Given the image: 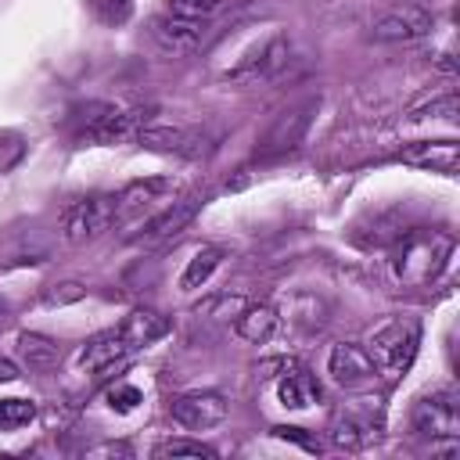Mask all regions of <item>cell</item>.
I'll list each match as a JSON object with an SVG mask.
<instances>
[{
  "label": "cell",
  "mask_w": 460,
  "mask_h": 460,
  "mask_svg": "<svg viewBox=\"0 0 460 460\" xmlns=\"http://www.w3.org/2000/svg\"><path fill=\"white\" fill-rule=\"evenodd\" d=\"M449 255H453V237L449 234L413 230V234H402L395 241V248L388 252V273L402 288H428L431 280H438Z\"/></svg>",
  "instance_id": "cell-1"
},
{
  "label": "cell",
  "mask_w": 460,
  "mask_h": 460,
  "mask_svg": "<svg viewBox=\"0 0 460 460\" xmlns=\"http://www.w3.org/2000/svg\"><path fill=\"white\" fill-rule=\"evenodd\" d=\"M75 137L86 144H122L137 140V133L151 122L147 108H126L111 101H86L75 115Z\"/></svg>",
  "instance_id": "cell-2"
},
{
  "label": "cell",
  "mask_w": 460,
  "mask_h": 460,
  "mask_svg": "<svg viewBox=\"0 0 460 460\" xmlns=\"http://www.w3.org/2000/svg\"><path fill=\"white\" fill-rule=\"evenodd\" d=\"M363 345H367V352H370L377 374L388 377V381H395V377H402V374L413 367V359H417V349H420V323L410 320V316H392V320L377 323Z\"/></svg>",
  "instance_id": "cell-3"
},
{
  "label": "cell",
  "mask_w": 460,
  "mask_h": 460,
  "mask_svg": "<svg viewBox=\"0 0 460 460\" xmlns=\"http://www.w3.org/2000/svg\"><path fill=\"white\" fill-rule=\"evenodd\" d=\"M111 223H115V198H104V194L79 198V201H72V205L61 212V234H65L68 244L93 241V237H101Z\"/></svg>",
  "instance_id": "cell-4"
},
{
  "label": "cell",
  "mask_w": 460,
  "mask_h": 460,
  "mask_svg": "<svg viewBox=\"0 0 460 460\" xmlns=\"http://www.w3.org/2000/svg\"><path fill=\"white\" fill-rule=\"evenodd\" d=\"M435 29V14L417 7V4H395L385 7L370 18V36L381 43H410V40H424Z\"/></svg>",
  "instance_id": "cell-5"
},
{
  "label": "cell",
  "mask_w": 460,
  "mask_h": 460,
  "mask_svg": "<svg viewBox=\"0 0 460 460\" xmlns=\"http://www.w3.org/2000/svg\"><path fill=\"white\" fill-rule=\"evenodd\" d=\"M327 374L345 392H367L381 377L374 359H370V352H367V345H359V341H338L327 352Z\"/></svg>",
  "instance_id": "cell-6"
},
{
  "label": "cell",
  "mask_w": 460,
  "mask_h": 460,
  "mask_svg": "<svg viewBox=\"0 0 460 460\" xmlns=\"http://www.w3.org/2000/svg\"><path fill=\"white\" fill-rule=\"evenodd\" d=\"M413 428L428 438H456L460 435V399L453 388H431L413 402Z\"/></svg>",
  "instance_id": "cell-7"
},
{
  "label": "cell",
  "mask_w": 460,
  "mask_h": 460,
  "mask_svg": "<svg viewBox=\"0 0 460 460\" xmlns=\"http://www.w3.org/2000/svg\"><path fill=\"white\" fill-rule=\"evenodd\" d=\"M205 22H208V18L158 14V18L151 22V36H155V43H158L165 54L187 58V54H194V50L205 47V40H208V25H205Z\"/></svg>",
  "instance_id": "cell-8"
},
{
  "label": "cell",
  "mask_w": 460,
  "mask_h": 460,
  "mask_svg": "<svg viewBox=\"0 0 460 460\" xmlns=\"http://www.w3.org/2000/svg\"><path fill=\"white\" fill-rule=\"evenodd\" d=\"M176 194V183L169 176H151V180H133L129 187H122L115 194V223L137 219L144 212H158L162 205H169Z\"/></svg>",
  "instance_id": "cell-9"
},
{
  "label": "cell",
  "mask_w": 460,
  "mask_h": 460,
  "mask_svg": "<svg viewBox=\"0 0 460 460\" xmlns=\"http://www.w3.org/2000/svg\"><path fill=\"white\" fill-rule=\"evenodd\" d=\"M137 144L151 147V151H162V155H180V158H201L208 155L212 147V137L205 129H194V126H144L137 133Z\"/></svg>",
  "instance_id": "cell-10"
},
{
  "label": "cell",
  "mask_w": 460,
  "mask_h": 460,
  "mask_svg": "<svg viewBox=\"0 0 460 460\" xmlns=\"http://www.w3.org/2000/svg\"><path fill=\"white\" fill-rule=\"evenodd\" d=\"M169 417L187 431H208L226 420V399L219 392H187L169 402Z\"/></svg>",
  "instance_id": "cell-11"
},
{
  "label": "cell",
  "mask_w": 460,
  "mask_h": 460,
  "mask_svg": "<svg viewBox=\"0 0 460 460\" xmlns=\"http://www.w3.org/2000/svg\"><path fill=\"white\" fill-rule=\"evenodd\" d=\"M133 352H140V349L129 341V334H126V331H122V323H119V327H108V331L93 334V338L79 349L75 363H79L83 370L104 374V370H111V367H119V363H126Z\"/></svg>",
  "instance_id": "cell-12"
},
{
  "label": "cell",
  "mask_w": 460,
  "mask_h": 460,
  "mask_svg": "<svg viewBox=\"0 0 460 460\" xmlns=\"http://www.w3.org/2000/svg\"><path fill=\"white\" fill-rule=\"evenodd\" d=\"M201 205H205V198H198V194H187V198H172L169 205H162L155 216H147V223L140 226V234H137V241H144V244H162V241H169V237H176L198 212H201Z\"/></svg>",
  "instance_id": "cell-13"
},
{
  "label": "cell",
  "mask_w": 460,
  "mask_h": 460,
  "mask_svg": "<svg viewBox=\"0 0 460 460\" xmlns=\"http://www.w3.org/2000/svg\"><path fill=\"white\" fill-rule=\"evenodd\" d=\"M284 61H288V40H284V36H273V40H266L262 47H255L248 58H241V61L226 72V79H230V83L270 79Z\"/></svg>",
  "instance_id": "cell-14"
},
{
  "label": "cell",
  "mask_w": 460,
  "mask_h": 460,
  "mask_svg": "<svg viewBox=\"0 0 460 460\" xmlns=\"http://www.w3.org/2000/svg\"><path fill=\"white\" fill-rule=\"evenodd\" d=\"M399 158L410 162V165H420V169L453 176L456 165H460V144L453 137H446V140H413L410 147L399 151Z\"/></svg>",
  "instance_id": "cell-15"
},
{
  "label": "cell",
  "mask_w": 460,
  "mask_h": 460,
  "mask_svg": "<svg viewBox=\"0 0 460 460\" xmlns=\"http://www.w3.org/2000/svg\"><path fill=\"white\" fill-rule=\"evenodd\" d=\"M280 327V313L270 302H248L237 316H234V331L252 341V345H266Z\"/></svg>",
  "instance_id": "cell-16"
},
{
  "label": "cell",
  "mask_w": 460,
  "mask_h": 460,
  "mask_svg": "<svg viewBox=\"0 0 460 460\" xmlns=\"http://www.w3.org/2000/svg\"><path fill=\"white\" fill-rule=\"evenodd\" d=\"M309 111H313V104H302V108H291V111L277 115V122L270 126V133L262 140V151L277 155V151H288V147L302 144V137L309 129Z\"/></svg>",
  "instance_id": "cell-17"
},
{
  "label": "cell",
  "mask_w": 460,
  "mask_h": 460,
  "mask_svg": "<svg viewBox=\"0 0 460 460\" xmlns=\"http://www.w3.org/2000/svg\"><path fill=\"white\" fill-rule=\"evenodd\" d=\"M320 399V385L305 370H291L277 381V402L284 410H309Z\"/></svg>",
  "instance_id": "cell-18"
},
{
  "label": "cell",
  "mask_w": 460,
  "mask_h": 460,
  "mask_svg": "<svg viewBox=\"0 0 460 460\" xmlns=\"http://www.w3.org/2000/svg\"><path fill=\"white\" fill-rule=\"evenodd\" d=\"M122 331L129 334V341H133L137 349H147L151 341H158V338L169 334V320H165L162 313H155V309H133V313L122 320Z\"/></svg>",
  "instance_id": "cell-19"
},
{
  "label": "cell",
  "mask_w": 460,
  "mask_h": 460,
  "mask_svg": "<svg viewBox=\"0 0 460 460\" xmlns=\"http://www.w3.org/2000/svg\"><path fill=\"white\" fill-rule=\"evenodd\" d=\"M219 262H223V248H216V244L198 248V252L187 259L183 273H180V288H183V291H198V288L216 273Z\"/></svg>",
  "instance_id": "cell-20"
},
{
  "label": "cell",
  "mask_w": 460,
  "mask_h": 460,
  "mask_svg": "<svg viewBox=\"0 0 460 460\" xmlns=\"http://www.w3.org/2000/svg\"><path fill=\"white\" fill-rule=\"evenodd\" d=\"M370 438H377L374 424L370 420H359L352 413H338L334 424H331V442L341 446V449H363Z\"/></svg>",
  "instance_id": "cell-21"
},
{
  "label": "cell",
  "mask_w": 460,
  "mask_h": 460,
  "mask_svg": "<svg viewBox=\"0 0 460 460\" xmlns=\"http://www.w3.org/2000/svg\"><path fill=\"white\" fill-rule=\"evenodd\" d=\"M18 352L32 370H47L58 363V345L43 334H18Z\"/></svg>",
  "instance_id": "cell-22"
},
{
  "label": "cell",
  "mask_w": 460,
  "mask_h": 460,
  "mask_svg": "<svg viewBox=\"0 0 460 460\" xmlns=\"http://www.w3.org/2000/svg\"><path fill=\"white\" fill-rule=\"evenodd\" d=\"M410 122H456V93H442L410 111Z\"/></svg>",
  "instance_id": "cell-23"
},
{
  "label": "cell",
  "mask_w": 460,
  "mask_h": 460,
  "mask_svg": "<svg viewBox=\"0 0 460 460\" xmlns=\"http://www.w3.org/2000/svg\"><path fill=\"white\" fill-rule=\"evenodd\" d=\"M155 456H172V460L176 456H205V460H212L216 449L205 442H190V438H165L155 446Z\"/></svg>",
  "instance_id": "cell-24"
},
{
  "label": "cell",
  "mask_w": 460,
  "mask_h": 460,
  "mask_svg": "<svg viewBox=\"0 0 460 460\" xmlns=\"http://www.w3.org/2000/svg\"><path fill=\"white\" fill-rule=\"evenodd\" d=\"M36 417V406L25 399H0V431H14Z\"/></svg>",
  "instance_id": "cell-25"
},
{
  "label": "cell",
  "mask_w": 460,
  "mask_h": 460,
  "mask_svg": "<svg viewBox=\"0 0 460 460\" xmlns=\"http://www.w3.org/2000/svg\"><path fill=\"white\" fill-rule=\"evenodd\" d=\"M169 14H183V18H212L219 7H226V0H165Z\"/></svg>",
  "instance_id": "cell-26"
},
{
  "label": "cell",
  "mask_w": 460,
  "mask_h": 460,
  "mask_svg": "<svg viewBox=\"0 0 460 460\" xmlns=\"http://www.w3.org/2000/svg\"><path fill=\"white\" fill-rule=\"evenodd\" d=\"M90 11H93L104 25H122V22L129 18L133 4H129V0H90Z\"/></svg>",
  "instance_id": "cell-27"
},
{
  "label": "cell",
  "mask_w": 460,
  "mask_h": 460,
  "mask_svg": "<svg viewBox=\"0 0 460 460\" xmlns=\"http://www.w3.org/2000/svg\"><path fill=\"white\" fill-rule=\"evenodd\" d=\"M104 399H108V406H111L115 413H129V410L140 402V392H137L133 385H126V381H122V385H115Z\"/></svg>",
  "instance_id": "cell-28"
},
{
  "label": "cell",
  "mask_w": 460,
  "mask_h": 460,
  "mask_svg": "<svg viewBox=\"0 0 460 460\" xmlns=\"http://www.w3.org/2000/svg\"><path fill=\"white\" fill-rule=\"evenodd\" d=\"M93 456H115V453H122V456H129L133 449L129 446H122V442H108V446H97V449H90Z\"/></svg>",
  "instance_id": "cell-29"
},
{
  "label": "cell",
  "mask_w": 460,
  "mask_h": 460,
  "mask_svg": "<svg viewBox=\"0 0 460 460\" xmlns=\"http://www.w3.org/2000/svg\"><path fill=\"white\" fill-rule=\"evenodd\" d=\"M7 381H18V367L11 359H0V385H7Z\"/></svg>",
  "instance_id": "cell-30"
},
{
  "label": "cell",
  "mask_w": 460,
  "mask_h": 460,
  "mask_svg": "<svg viewBox=\"0 0 460 460\" xmlns=\"http://www.w3.org/2000/svg\"><path fill=\"white\" fill-rule=\"evenodd\" d=\"M0 316H4V309H0Z\"/></svg>",
  "instance_id": "cell-31"
}]
</instances>
